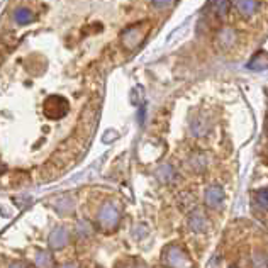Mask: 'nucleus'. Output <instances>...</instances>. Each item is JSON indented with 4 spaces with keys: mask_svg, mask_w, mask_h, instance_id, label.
Instances as JSON below:
<instances>
[{
    "mask_svg": "<svg viewBox=\"0 0 268 268\" xmlns=\"http://www.w3.org/2000/svg\"><path fill=\"white\" fill-rule=\"evenodd\" d=\"M29 19H31V12L28 9H19V11H17L16 21H19V23H28Z\"/></svg>",
    "mask_w": 268,
    "mask_h": 268,
    "instance_id": "1",
    "label": "nucleus"
}]
</instances>
